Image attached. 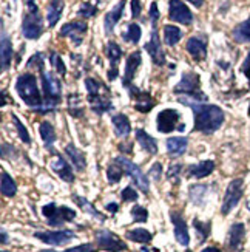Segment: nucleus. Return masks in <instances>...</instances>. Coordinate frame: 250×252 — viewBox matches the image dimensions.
<instances>
[{"label": "nucleus", "mask_w": 250, "mask_h": 252, "mask_svg": "<svg viewBox=\"0 0 250 252\" xmlns=\"http://www.w3.org/2000/svg\"><path fill=\"white\" fill-rule=\"evenodd\" d=\"M182 104L189 105L194 113V131H202V133H213L218 130L224 123V112L218 105L193 102V101H181Z\"/></svg>", "instance_id": "1"}, {"label": "nucleus", "mask_w": 250, "mask_h": 252, "mask_svg": "<svg viewBox=\"0 0 250 252\" xmlns=\"http://www.w3.org/2000/svg\"><path fill=\"white\" fill-rule=\"evenodd\" d=\"M16 90H17L19 96L22 97V101H24L28 107H31L32 110H36V112H42L43 101H42V96H40L34 74H31V73L20 74L16 82Z\"/></svg>", "instance_id": "2"}, {"label": "nucleus", "mask_w": 250, "mask_h": 252, "mask_svg": "<svg viewBox=\"0 0 250 252\" xmlns=\"http://www.w3.org/2000/svg\"><path fill=\"white\" fill-rule=\"evenodd\" d=\"M42 74V87H43V94H45V99H43V107L40 113H48L54 110L59 102H60V93H62V87L60 81L50 71H40Z\"/></svg>", "instance_id": "3"}, {"label": "nucleus", "mask_w": 250, "mask_h": 252, "mask_svg": "<svg viewBox=\"0 0 250 252\" xmlns=\"http://www.w3.org/2000/svg\"><path fill=\"white\" fill-rule=\"evenodd\" d=\"M27 14L22 20V32L27 39H39L43 32V19L39 13V8L34 0L27 2Z\"/></svg>", "instance_id": "4"}, {"label": "nucleus", "mask_w": 250, "mask_h": 252, "mask_svg": "<svg viewBox=\"0 0 250 252\" xmlns=\"http://www.w3.org/2000/svg\"><path fill=\"white\" fill-rule=\"evenodd\" d=\"M199 87H201L199 76L193 71H187L182 74L181 81L175 87V93H182L186 96L193 97V99H196L198 102H205L207 101V96L199 90Z\"/></svg>", "instance_id": "5"}, {"label": "nucleus", "mask_w": 250, "mask_h": 252, "mask_svg": "<svg viewBox=\"0 0 250 252\" xmlns=\"http://www.w3.org/2000/svg\"><path fill=\"white\" fill-rule=\"evenodd\" d=\"M42 214L47 218L50 226H60L67 221H73L76 218V212L67 206H56L50 203L42 207Z\"/></svg>", "instance_id": "6"}, {"label": "nucleus", "mask_w": 250, "mask_h": 252, "mask_svg": "<svg viewBox=\"0 0 250 252\" xmlns=\"http://www.w3.org/2000/svg\"><path fill=\"white\" fill-rule=\"evenodd\" d=\"M114 162L124 170V173H127L128 177L135 181V184L138 186V188H139L140 190H142L144 193H148V190H150L148 180H147L145 175L142 173V170H140L135 162H132L130 159H127L125 157H117V158L114 159Z\"/></svg>", "instance_id": "7"}, {"label": "nucleus", "mask_w": 250, "mask_h": 252, "mask_svg": "<svg viewBox=\"0 0 250 252\" xmlns=\"http://www.w3.org/2000/svg\"><path fill=\"white\" fill-rule=\"evenodd\" d=\"M243 192H244V181L241 178H236L233 181H230V184L227 186V190L224 195V201H222V207L221 211L224 215L229 214L233 207L240 203V200L243 198Z\"/></svg>", "instance_id": "8"}, {"label": "nucleus", "mask_w": 250, "mask_h": 252, "mask_svg": "<svg viewBox=\"0 0 250 252\" xmlns=\"http://www.w3.org/2000/svg\"><path fill=\"white\" fill-rule=\"evenodd\" d=\"M94 237H96L97 246H99L101 249L110 251V252H122L127 249V245L122 242V240L117 235H114L111 231H108V229L96 231Z\"/></svg>", "instance_id": "9"}, {"label": "nucleus", "mask_w": 250, "mask_h": 252, "mask_svg": "<svg viewBox=\"0 0 250 252\" xmlns=\"http://www.w3.org/2000/svg\"><path fill=\"white\" fill-rule=\"evenodd\" d=\"M168 14L173 22H178L181 25H190L193 22L192 11L187 8V5H184L181 0H170Z\"/></svg>", "instance_id": "10"}, {"label": "nucleus", "mask_w": 250, "mask_h": 252, "mask_svg": "<svg viewBox=\"0 0 250 252\" xmlns=\"http://www.w3.org/2000/svg\"><path fill=\"white\" fill-rule=\"evenodd\" d=\"M179 119H181V115L176 110H173V108L162 110L156 118L158 131H161V133H170V131H173L178 127Z\"/></svg>", "instance_id": "11"}, {"label": "nucleus", "mask_w": 250, "mask_h": 252, "mask_svg": "<svg viewBox=\"0 0 250 252\" xmlns=\"http://www.w3.org/2000/svg\"><path fill=\"white\" fill-rule=\"evenodd\" d=\"M130 97L135 99V108L140 113H148L155 107V101L147 92L139 90L138 87L130 85Z\"/></svg>", "instance_id": "12"}, {"label": "nucleus", "mask_w": 250, "mask_h": 252, "mask_svg": "<svg viewBox=\"0 0 250 252\" xmlns=\"http://www.w3.org/2000/svg\"><path fill=\"white\" fill-rule=\"evenodd\" d=\"M86 28H88V25H86L85 22H82V20L70 22V24H65L60 28V36L62 37H70L74 42V45H81Z\"/></svg>", "instance_id": "13"}, {"label": "nucleus", "mask_w": 250, "mask_h": 252, "mask_svg": "<svg viewBox=\"0 0 250 252\" xmlns=\"http://www.w3.org/2000/svg\"><path fill=\"white\" fill-rule=\"evenodd\" d=\"M36 238L42 240L43 243L51 245V246H59L68 243L70 240L74 238V234L71 231H51V232H36Z\"/></svg>", "instance_id": "14"}, {"label": "nucleus", "mask_w": 250, "mask_h": 252, "mask_svg": "<svg viewBox=\"0 0 250 252\" xmlns=\"http://www.w3.org/2000/svg\"><path fill=\"white\" fill-rule=\"evenodd\" d=\"M107 93H108V89H105V87H104V89L99 93L88 94V101L91 104V108H93L94 113L104 115L105 112L111 110V108H113V104L110 101V96H108Z\"/></svg>", "instance_id": "15"}, {"label": "nucleus", "mask_w": 250, "mask_h": 252, "mask_svg": "<svg viewBox=\"0 0 250 252\" xmlns=\"http://www.w3.org/2000/svg\"><path fill=\"white\" fill-rule=\"evenodd\" d=\"M145 50L150 54L151 61H153L156 65H164L166 63V54H164V51H162L156 28H153V31H151V37L145 43Z\"/></svg>", "instance_id": "16"}, {"label": "nucleus", "mask_w": 250, "mask_h": 252, "mask_svg": "<svg viewBox=\"0 0 250 252\" xmlns=\"http://www.w3.org/2000/svg\"><path fill=\"white\" fill-rule=\"evenodd\" d=\"M171 221L173 226H175V237H176V242L182 246H189L190 243V235H189V229L187 224L184 221V218L179 212H171Z\"/></svg>", "instance_id": "17"}, {"label": "nucleus", "mask_w": 250, "mask_h": 252, "mask_svg": "<svg viewBox=\"0 0 250 252\" xmlns=\"http://www.w3.org/2000/svg\"><path fill=\"white\" fill-rule=\"evenodd\" d=\"M187 51L190 56L194 61H202L207 56V42H205L202 37H190L187 40V45H186Z\"/></svg>", "instance_id": "18"}, {"label": "nucleus", "mask_w": 250, "mask_h": 252, "mask_svg": "<svg viewBox=\"0 0 250 252\" xmlns=\"http://www.w3.org/2000/svg\"><path fill=\"white\" fill-rule=\"evenodd\" d=\"M51 169L56 172L59 177L65 181V183H73L74 181V173L70 167V164L65 161L63 157L56 155L51 161Z\"/></svg>", "instance_id": "19"}, {"label": "nucleus", "mask_w": 250, "mask_h": 252, "mask_svg": "<svg viewBox=\"0 0 250 252\" xmlns=\"http://www.w3.org/2000/svg\"><path fill=\"white\" fill-rule=\"evenodd\" d=\"M140 62H142V58H140L139 51H135V53H132L128 56L127 63H125V74H124V79H122L125 87H130V84H132V81L135 78V74H136V71L139 68Z\"/></svg>", "instance_id": "20"}, {"label": "nucleus", "mask_w": 250, "mask_h": 252, "mask_svg": "<svg viewBox=\"0 0 250 252\" xmlns=\"http://www.w3.org/2000/svg\"><path fill=\"white\" fill-rule=\"evenodd\" d=\"M124 6H125V0H121L110 13H107L105 19H104V28H105V32L107 34H111L116 24L119 22V19H121L122 13H124Z\"/></svg>", "instance_id": "21"}, {"label": "nucleus", "mask_w": 250, "mask_h": 252, "mask_svg": "<svg viewBox=\"0 0 250 252\" xmlns=\"http://www.w3.org/2000/svg\"><path fill=\"white\" fill-rule=\"evenodd\" d=\"M107 56H108V59H110V63H111V70H110V73H108V78H110V81H113L117 76L116 65H117V62L121 61V58H122L121 47H119L116 42H108V45H107Z\"/></svg>", "instance_id": "22"}, {"label": "nucleus", "mask_w": 250, "mask_h": 252, "mask_svg": "<svg viewBox=\"0 0 250 252\" xmlns=\"http://www.w3.org/2000/svg\"><path fill=\"white\" fill-rule=\"evenodd\" d=\"M244 235H246V227L243 223H235L230 231H229V240H227V245H229V249L235 251L238 249L243 242H244Z\"/></svg>", "instance_id": "23"}, {"label": "nucleus", "mask_w": 250, "mask_h": 252, "mask_svg": "<svg viewBox=\"0 0 250 252\" xmlns=\"http://www.w3.org/2000/svg\"><path fill=\"white\" fill-rule=\"evenodd\" d=\"M11 58H13V47H11V40L6 36V32L2 31V43H0V63H2V71H6L9 68Z\"/></svg>", "instance_id": "24"}, {"label": "nucleus", "mask_w": 250, "mask_h": 252, "mask_svg": "<svg viewBox=\"0 0 250 252\" xmlns=\"http://www.w3.org/2000/svg\"><path fill=\"white\" fill-rule=\"evenodd\" d=\"M189 146V139L182 136H173L167 139V152L171 157H181L186 153Z\"/></svg>", "instance_id": "25"}, {"label": "nucleus", "mask_w": 250, "mask_h": 252, "mask_svg": "<svg viewBox=\"0 0 250 252\" xmlns=\"http://www.w3.org/2000/svg\"><path fill=\"white\" fill-rule=\"evenodd\" d=\"M65 153L70 157V161L73 162V166L78 170H83L86 167V159H85V153L82 150H79L74 144H70L65 147Z\"/></svg>", "instance_id": "26"}, {"label": "nucleus", "mask_w": 250, "mask_h": 252, "mask_svg": "<svg viewBox=\"0 0 250 252\" xmlns=\"http://www.w3.org/2000/svg\"><path fill=\"white\" fill-rule=\"evenodd\" d=\"M136 139H138V142L140 144V147H142L145 152H148L150 155H155V153L158 152L156 139H155L153 136H150L145 130L138 128V130H136Z\"/></svg>", "instance_id": "27"}, {"label": "nucleus", "mask_w": 250, "mask_h": 252, "mask_svg": "<svg viewBox=\"0 0 250 252\" xmlns=\"http://www.w3.org/2000/svg\"><path fill=\"white\" fill-rule=\"evenodd\" d=\"M215 170V162L213 161H201L199 164H194L189 169V177H194V178H205Z\"/></svg>", "instance_id": "28"}, {"label": "nucleus", "mask_w": 250, "mask_h": 252, "mask_svg": "<svg viewBox=\"0 0 250 252\" xmlns=\"http://www.w3.org/2000/svg\"><path fill=\"white\" fill-rule=\"evenodd\" d=\"M111 121H113V126L116 130V135L119 138H125L130 135V131H132V124H130V119L125 115H122V113L114 115L111 118Z\"/></svg>", "instance_id": "29"}, {"label": "nucleus", "mask_w": 250, "mask_h": 252, "mask_svg": "<svg viewBox=\"0 0 250 252\" xmlns=\"http://www.w3.org/2000/svg\"><path fill=\"white\" fill-rule=\"evenodd\" d=\"M62 11H63V0H51L47 8V20L50 27H54L57 24V20L62 16Z\"/></svg>", "instance_id": "30"}, {"label": "nucleus", "mask_w": 250, "mask_h": 252, "mask_svg": "<svg viewBox=\"0 0 250 252\" xmlns=\"http://www.w3.org/2000/svg\"><path fill=\"white\" fill-rule=\"evenodd\" d=\"M40 136L43 139V142H45V147L51 152L53 150V144L54 141H56V130H54V127L48 123V121H43L40 124Z\"/></svg>", "instance_id": "31"}, {"label": "nucleus", "mask_w": 250, "mask_h": 252, "mask_svg": "<svg viewBox=\"0 0 250 252\" xmlns=\"http://www.w3.org/2000/svg\"><path fill=\"white\" fill-rule=\"evenodd\" d=\"M233 39L240 43H247L250 42V17L244 20L243 24L235 27L233 30Z\"/></svg>", "instance_id": "32"}, {"label": "nucleus", "mask_w": 250, "mask_h": 252, "mask_svg": "<svg viewBox=\"0 0 250 252\" xmlns=\"http://www.w3.org/2000/svg\"><path fill=\"white\" fill-rule=\"evenodd\" d=\"M182 37V31L175 27V25H166L164 27V42L168 47H175L176 43L181 40Z\"/></svg>", "instance_id": "33"}, {"label": "nucleus", "mask_w": 250, "mask_h": 252, "mask_svg": "<svg viewBox=\"0 0 250 252\" xmlns=\"http://www.w3.org/2000/svg\"><path fill=\"white\" fill-rule=\"evenodd\" d=\"M127 238H130L132 242H136V243H150L153 235H151L147 229H133V231L127 232Z\"/></svg>", "instance_id": "34"}, {"label": "nucleus", "mask_w": 250, "mask_h": 252, "mask_svg": "<svg viewBox=\"0 0 250 252\" xmlns=\"http://www.w3.org/2000/svg\"><path fill=\"white\" fill-rule=\"evenodd\" d=\"M2 193L5 195V196H8V198H11V196H14L16 195V192H17V186H16V183L13 181V178L9 177V175L3 170L2 172Z\"/></svg>", "instance_id": "35"}, {"label": "nucleus", "mask_w": 250, "mask_h": 252, "mask_svg": "<svg viewBox=\"0 0 250 252\" xmlns=\"http://www.w3.org/2000/svg\"><path fill=\"white\" fill-rule=\"evenodd\" d=\"M73 200L76 201V203H78L79 204V207H82V209L83 211H86V212H88V214H91V215H94V217H97V218H99V220L101 221H104L105 220V217L101 214V212H97L96 211V207L94 206H91L88 201H86L85 198H82V196H78V195H74L73 196Z\"/></svg>", "instance_id": "36"}, {"label": "nucleus", "mask_w": 250, "mask_h": 252, "mask_svg": "<svg viewBox=\"0 0 250 252\" xmlns=\"http://www.w3.org/2000/svg\"><path fill=\"white\" fill-rule=\"evenodd\" d=\"M140 34H142V31H140V27L138 24H130L127 27V31L124 32V39L127 42L138 43L139 39H140Z\"/></svg>", "instance_id": "37"}, {"label": "nucleus", "mask_w": 250, "mask_h": 252, "mask_svg": "<svg viewBox=\"0 0 250 252\" xmlns=\"http://www.w3.org/2000/svg\"><path fill=\"white\" fill-rule=\"evenodd\" d=\"M68 112L74 116V118H79L83 113V108L79 104V96L78 94H71L68 97Z\"/></svg>", "instance_id": "38"}, {"label": "nucleus", "mask_w": 250, "mask_h": 252, "mask_svg": "<svg viewBox=\"0 0 250 252\" xmlns=\"http://www.w3.org/2000/svg\"><path fill=\"white\" fill-rule=\"evenodd\" d=\"M122 173H124V170L114 162V164H111V166L107 169V178H108V181H110L111 184H114V183H117L119 180H121Z\"/></svg>", "instance_id": "39"}, {"label": "nucleus", "mask_w": 250, "mask_h": 252, "mask_svg": "<svg viewBox=\"0 0 250 252\" xmlns=\"http://www.w3.org/2000/svg\"><path fill=\"white\" fill-rule=\"evenodd\" d=\"M13 121H14V124H16V128H17V133H19L20 139L24 141L25 144H29V142H31V138H29V133H28V130L25 128V126L20 123V119H19L16 115H13Z\"/></svg>", "instance_id": "40"}, {"label": "nucleus", "mask_w": 250, "mask_h": 252, "mask_svg": "<svg viewBox=\"0 0 250 252\" xmlns=\"http://www.w3.org/2000/svg\"><path fill=\"white\" fill-rule=\"evenodd\" d=\"M193 226L196 227V232L199 235V242H204L210 234V223H201L199 220H194Z\"/></svg>", "instance_id": "41"}, {"label": "nucleus", "mask_w": 250, "mask_h": 252, "mask_svg": "<svg viewBox=\"0 0 250 252\" xmlns=\"http://www.w3.org/2000/svg\"><path fill=\"white\" fill-rule=\"evenodd\" d=\"M50 61H51V63H53V67L56 68V71H57L60 76H65V74H67V67H65V63H63L62 58L59 56L57 53H51Z\"/></svg>", "instance_id": "42"}, {"label": "nucleus", "mask_w": 250, "mask_h": 252, "mask_svg": "<svg viewBox=\"0 0 250 252\" xmlns=\"http://www.w3.org/2000/svg\"><path fill=\"white\" fill-rule=\"evenodd\" d=\"M132 215H133V220L136 223H144V221H147V218H148V212L142 206H135L132 209Z\"/></svg>", "instance_id": "43"}, {"label": "nucleus", "mask_w": 250, "mask_h": 252, "mask_svg": "<svg viewBox=\"0 0 250 252\" xmlns=\"http://www.w3.org/2000/svg\"><path fill=\"white\" fill-rule=\"evenodd\" d=\"M78 13L82 17H93L97 13V8L94 5H91V3H82Z\"/></svg>", "instance_id": "44"}, {"label": "nucleus", "mask_w": 250, "mask_h": 252, "mask_svg": "<svg viewBox=\"0 0 250 252\" xmlns=\"http://www.w3.org/2000/svg\"><path fill=\"white\" fill-rule=\"evenodd\" d=\"M122 200L124 201H136L138 200V192L132 188V186H128L122 190Z\"/></svg>", "instance_id": "45"}, {"label": "nucleus", "mask_w": 250, "mask_h": 252, "mask_svg": "<svg viewBox=\"0 0 250 252\" xmlns=\"http://www.w3.org/2000/svg\"><path fill=\"white\" fill-rule=\"evenodd\" d=\"M28 67H37L40 71H43V58L40 53L34 54V56L28 61Z\"/></svg>", "instance_id": "46"}, {"label": "nucleus", "mask_w": 250, "mask_h": 252, "mask_svg": "<svg viewBox=\"0 0 250 252\" xmlns=\"http://www.w3.org/2000/svg\"><path fill=\"white\" fill-rule=\"evenodd\" d=\"M159 19V9H158V3L153 2L150 6V20H151V25H153V28H156V22Z\"/></svg>", "instance_id": "47"}, {"label": "nucleus", "mask_w": 250, "mask_h": 252, "mask_svg": "<svg viewBox=\"0 0 250 252\" xmlns=\"http://www.w3.org/2000/svg\"><path fill=\"white\" fill-rule=\"evenodd\" d=\"M94 251H96V248L91 243H86V245H82V246H76V248L67 249L63 252H94Z\"/></svg>", "instance_id": "48"}, {"label": "nucleus", "mask_w": 250, "mask_h": 252, "mask_svg": "<svg viewBox=\"0 0 250 252\" xmlns=\"http://www.w3.org/2000/svg\"><path fill=\"white\" fill-rule=\"evenodd\" d=\"M161 173H162V166L159 162H155L153 166H151V169H150V177L153 180H156V181H159L161 180Z\"/></svg>", "instance_id": "49"}, {"label": "nucleus", "mask_w": 250, "mask_h": 252, "mask_svg": "<svg viewBox=\"0 0 250 252\" xmlns=\"http://www.w3.org/2000/svg\"><path fill=\"white\" fill-rule=\"evenodd\" d=\"M181 169H182L181 164H173V166L167 172V178H170V180H178V175L181 173Z\"/></svg>", "instance_id": "50"}, {"label": "nucleus", "mask_w": 250, "mask_h": 252, "mask_svg": "<svg viewBox=\"0 0 250 252\" xmlns=\"http://www.w3.org/2000/svg\"><path fill=\"white\" fill-rule=\"evenodd\" d=\"M140 11H142V6H140L139 0H132V16L136 19L140 16Z\"/></svg>", "instance_id": "51"}, {"label": "nucleus", "mask_w": 250, "mask_h": 252, "mask_svg": "<svg viewBox=\"0 0 250 252\" xmlns=\"http://www.w3.org/2000/svg\"><path fill=\"white\" fill-rule=\"evenodd\" d=\"M241 71L247 76L249 78V81H250V53L247 54V58H246V61L243 62V67H241Z\"/></svg>", "instance_id": "52"}, {"label": "nucleus", "mask_w": 250, "mask_h": 252, "mask_svg": "<svg viewBox=\"0 0 250 252\" xmlns=\"http://www.w3.org/2000/svg\"><path fill=\"white\" fill-rule=\"evenodd\" d=\"M117 209H119V206H117L116 203H110V204H107V211H110L111 214L117 212Z\"/></svg>", "instance_id": "53"}, {"label": "nucleus", "mask_w": 250, "mask_h": 252, "mask_svg": "<svg viewBox=\"0 0 250 252\" xmlns=\"http://www.w3.org/2000/svg\"><path fill=\"white\" fill-rule=\"evenodd\" d=\"M190 3H193L196 8H201L202 6V3H204V0H189Z\"/></svg>", "instance_id": "54"}, {"label": "nucleus", "mask_w": 250, "mask_h": 252, "mask_svg": "<svg viewBox=\"0 0 250 252\" xmlns=\"http://www.w3.org/2000/svg\"><path fill=\"white\" fill-rule=\"evenodd\" d=\"M201 252H222V251H220L218 248H213V246H210V248H205V249H202Z\"/></svg>", "instance_id": "55"}, {"label": "nucleus", "mask_w": 250, "mask_h": 252, "mask_svg": "<svg viewBox=\"0 0 250 252\" xmlns=\"http://www.w3.org/2000/svg\"><path fill=\"white\" fill-rule=\"evenodd\" d=\"M2 243H3V245L6 243V232H5V231H2Z\"/></svg>", "instance_id": "56"}, {"label": "nucleus", "mask_w": 250, "mask_h": 252, "mask_svg": "<svg viewBox=\"0 0 250 252\" xmlns=\"http://www.w3.org/2000/svg\"><path fill=\"white\" fill-rule=\"evenodd\" d=\"M249 116H250V107H249Z\"/></svg>", "instance_id": "57"}, {"label": "nucleus", "mask_w": 250, "mask_h": 252, "mask_svg": "<svg viewBox=\"0 0 250 252\" xmlns=\"http://www.w3.org/2000/svg\"><path fill=\"white\" fill-rule=\"evenodd\" d=\"M2 252H6V251H2Z\"/></svg>", "instance_id": "58"}]
</instances>
